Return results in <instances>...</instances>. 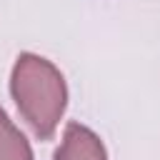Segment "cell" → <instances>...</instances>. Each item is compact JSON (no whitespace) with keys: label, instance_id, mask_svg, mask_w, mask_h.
I'll return each mask as SVG.
<instances>
[{"label":"cell","instance_id":"obj_1","mask_svg":"<svg viewBox=\"0 0 160 160\" xmlns=\"http://www.w3.org/2000/svg\"><path fill=\"white\" fill-rule=\"evenodd\" d=\"M10 95L35 138L50 140L68 105L62 72L48 58L20 52L10 72Z\"/></svg>","mask_w":160,"mask_h":160},{"label":"cell","instance_id":"obj_2","mask_svg":"<svg viewBox=\"0 0 160 160\" xmlns=\"http://www.w3.org/2000/svg\"><path fill=\"white\" fill-rule=\"evenodd\" d=\"M55 160H108V150L90 128L68 122L60 148L55 150Z\"/></svg>","mask_w":160,"mask_h":160},{"label":"cell","instance_id":"obj_3","mask_svg":"<svg viewBox=\"0 0 160 160\" xmlns=\"http://www.w3.org/2000/svg\"><path fill=\"white\" fill-rule=\"evenodd\" d=\"M0 160H32L28 138L12 125V120L2 108H0Z\"/></svg>","mask_w":160,"mask_h":160}]
</instances>
